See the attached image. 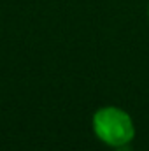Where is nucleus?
Instances as JSON below:
<instances>
[{
  "label": "nucleus",
  "instance_id": "obj_1",
  "mask_svg": "<svg viewBox=\"0 0 149 151\" xmlns=\"http://www.w3.org/2000/svg\"><path fill=\"white\" fill-rule=\"evenodd\" d=\"M91 121L95 135L111 148H125L135 137V125L130 114L119 107H100Z\"/></svg>",
  "mask_w": 149,
  "mask_h": 151
},
{
  "label": "nucleus",
  "instance_id": "obj_2",
  "mask_svg": "<svg viewBox=\"0 0 149 151\" xmlns=\"http://www.w3.org/2000/svg\"><path fill=\"white\" fill-rule=\"evenodd\" d=\"M148 14H149V7H148Z\"/></svg>",
  "mask_w": 149,
  "mask_h": 151
}]
</instances>
